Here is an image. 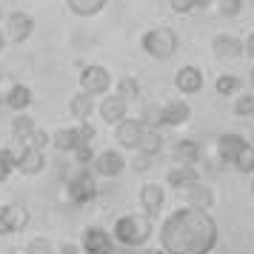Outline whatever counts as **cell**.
I'll return each mask as SVG.
<instances>
[{
    "label": "cell",
    "mask_w": 254,
    "mask_h": 254,
    "mask_svg": "<svg viewBox=\"0 0 254 254\" xmlns=\"http://www.w3.org/2000/svg\"><path fill=\"white\" fill-rule=\"evenodd\" d=\"M157 234L166 254H211L217 249L220 226L206 208L180 206L163 220Z\"/></svg>",
    "instance_id": "obj_1"
},
{
    "label": "cell",
    "mask_w": 254,
    "mask_h": 254,
    "mask_svg": "<svg viewBox=\"0 0 254 254\" xmlns=\"http://www.w3.org/2000/svg\"><path fill=\"white\" fill-rule=\"evenodd\" d=\"M151 231H154L151 229V217L143 211V214H123V217H117L115 229H112V237L123 249H140V246L149 243Z\"/></svg>",
    "instance_id": "obj_2"
},
{
    "label": "cell",
    "mask_w": 254,
    "mask_h": 254,
    "mask_svg": "<svg viewBox=\"0 0 254 254\" xmlns=\"http://www.w3.org/2000/svg\"><path fill=\"white\" fill-rule=\"evenodd\" d=\"M97 180H94L92 166H77L74 172L66 174V194L74 206H86L97 197Z\"/></svg>",
    "instance_id": "obj_3"
},
{
    "label": "cell",
    "mask_w": 254,
    "mask_h": 254,
    "mask_svg": "<svg viewBox=\"0 0 254 254\" xmlns=\"http://www.w3.org/2000/svg\"><path fill=\"white\" fill-rule=\"evenodd\" d=\"M140 49L154 60H169V58H174V52H177V32L169 29V26L149 29L146 35L140 37Z\"/></svg>",
    "instance_id": "obj_4"
},
{
    "label": "cell",
    "mask_w": 254,
    "mask_h": 254,
    "mask_svg": "<svg viewBox=\"0 0 254 254\" xmlns=\"http://www.w3.org/2000/svg\"><path fill=\"white\" fill-rule=\"evenodd\" d=\"M80 252L83 254H117V243L112 231L103 226H86L80 237Z\"/></svg>",
    "instance_id": "obj_5"
},
{
    "label": "cell",
    "mask_w": 254,
    "mask_h": 254,
    "mask_svg": "<svg viewBox=\"0 0 254 254\" xmlns=\"http://www.w3.org/2000/svg\"><path fill=\"white\" fill-rule=\"evenodd\" d=\"M109 89H112V74H109V69L106 66H100V63H89V66H83L80 71V92L86 94H109Z\"/></svg>",
    "instance_id": "obj_6"
},
{
    "label": "cell",
    "mask_w": 254,
    "mask_h": 254,
    "mask_svg": "<svg viewBox=\"0 0 254 254\" xmlns=\"http://www.w3.org/2000/svg\"><path fill=\"white\" fill-rule=\"evenodd\" d=\"M92 172L97 174V177H120V174L126 172V157L117 149H106V151H100V154H94Z\"/></svg>",
    "instance_id": "obj_7"
},
{
    "label": "cell",
    "mask_w": 254,
    "mask_h": 254,
    "mask_svg": "<svg viewBox=\"0 0 254 254\" xmlns=\"http://www.w3.org/2000/svg\"><path fill=\"white\" fill-rule=\"evenodd\" d=\"M6 32H9L12 43H26L35 35V17L29 12H12L6 17Z\"/></svg>",
    "instance_id": "obj_8"
},
{
    "label": "cell",
    "mask_w": 254,
    "mask_h": 254,
    "mask_svg": "<svg viewBox=\"0 0 254 254\" xmlns=\"http://www.w3.org/2000/svg\"><path fill=\"white\" fill-rule=\"evenodd\" d=\"M140 137H143V123H140L137 117H126L123 123L115 126V140L120 149H137Z\"/></svg>",
    "instance_id": "obj_9"
},
{
    "label": "cell",
    "mask_w": 254,
    "mask_h": 254,
    "mask_svg": "<svg viewBox=\"0 0 254 254\" xmlns=\"http://www.w3.org/2000/svg\"><path fill=\"white\" fill-rule=\"evenodd\" d=\"M97 112H100V117H103L109 126H117V123H123L128 117V103L123 97H117V94H103Z\"/></svg>",
    "instance_id": "obj_10"
},
{
    "label": "cell",
    "mask_w": 254,
    "mask_h": 254,
    "mask_svg": "<svg viewBox=\"0 0 254 254\" xmlns=\"http://www.w3.org/2000/svg\"><path fill=\"white\" fill-rule=\"evenodd\" d=\"M246 143H249V140L243 137V134H234V131L220 134V140H217V157H220V163L234 166V160H237V154H240V149L246 146Z\"/></svg>",
    "instance_id": "obj_11"
},
{
    "label": "cell",
    "mask_w": 254,
    "mask_h": 254,
    "mask_svg": "<svg viewBox=\"0 0 254 254\" xmlns=\"http://www.w3.org/2000/svg\"><path fill=\"white\" fill-rule=\"evenodd\" d=\"M211 49H214V58H220V60H237L246 55L243 40L234 35H217L211 40Z\"/></svg>",
    "instance_id": "obj_12"
},
{
    "label": "cell",
    "mask_w": 254,
    "mask_h": 254,
    "mask_svg": "<svg viewBox=\"0 0 254 254\" xmlns=\"http://www.w3.org/2000/svg\"><path fill=\"white\" fill-rule=\"evenodd\" d=\"M174 89L180 94H197L203 89V71L197 66H183L174 74Z\"/></svg>",
    "instance_id": "obj_13"
},
{
    "label": "cell",
    "mask_w": 254,
    "mask_h": 254,
    "mask_svg": "<svg viewBox=\"0 0 254 254\" xmlns=\"http://www.w3.org/2000/svg\"><path fill=\"white\" fill-rule=\"evenodd\" d=\"M172 157H174L177 166H197L200 157H203V149H200V143H197V140L183 137V140H177V143H174Z\"/></svg>",
    "instance_id": "obj_14"
},
{
    "label": "cell",
    "mask_w": 254,
    "mask_h": 254,
    "mask_svg": "<svg viewBox=\"0 0 254 254\" xmlns=\"http://www.w3.org/2000/svg\"><path fill=\"white\" fill-rule=\"evenodd\" d=\"M163 203H166V189H163L160 183H146V186H140V206H143V211H146L149 217L160 211Z\"/></svg>",
    "instance_id": "obj_15"
},
{
    "label": "cell",
    "mask_w": 254,
    "mask_h": 254,
    "mask_svg": "<svg viewBox=\"0 0 254 254\" xmlns=\"http://www.w3.org/2000/svg\"><path fill=\"white\" fill-rule=\"evenodd\" d=\"M43 169H46V151L23 146V151L17 154V172L20 174H40Z\"/></svg>",
    "instance_id": "obj_16"
},
{
    "label": "cell",
    "mask_w": 254,
    "mask_h": 254,
    "mask_svg": "<svg viewBox=\"0 0 254 254\" xmlns=\"http://www.w3.org/2000/svg\"><path fill=\"white\" fill-rule=\"evenodd\" d=\"M32 100H35V94H32V89H29V86H23V83H14L12 89L3 94V103L9 106L14 115L26 112V109L32 106Z\"/></svg>",
    "instance_id": "obj_17"
},
{
    "label": "cell",
    "mask_w": 254,
    "mask_h": 254,
    "mask_svg": "<svg viewBox=\"0 0 254 254\" xmlns=\"http://www.w3.org/2000/svg\"><path fill=\"white\" fill-rule=\"evenodd\" d=\"M160 109H163V126H183L191 117V106L186 100H169Z\"/></svg>",
    "instance_id": "obj_18"
},
{
    "label": "cell",
    "mask_w": 254,
    "mask_h": 254,
    "mask_svg": "<svg viewBox=\"0 0 254 254\" xmlns=\"http://www.w3.org/2000/svg\"><path fill=\"white\" fill-rule=\"evenodd\" d=\"M186 206L206 208V211H208V208L214 206V189L197 180L194 186H189V189H186Z\"/></svg>",
    "instance_id": "obj_19"
},
{
    "label": "cell",
    "mask_w": 254,
    "mask_h": 254,
    "mask_svg": "<svg viewBox=\"0 0 254 254\" xmlns=\"http://www.w3.org/2000/svg\"><path fill=\"white\" fill-rule=\"evenodd\" d=\"M80 146V137H77V128L74 126H63V128H58L55 134H52V149L55 151H60V154H71V151Z\"/></svg>",
    "instance_id": "obj_20"
},
{
    "label": "cell",
    "mask_w": 254,
    "mask_h": 254,
    "mask_svg": "<svg viewBox=\"0 0 254 254\" xmlns=\"http://www.w3.org/2000/svg\"><path fill=\"white\" fill-rule=\"evenodd\" d=\"M200 180V174H197L194 166H174L169 177H166V183L172 186V189H189V186H194Z\"/></svg>",
    "instance_id": "obj_21"
},
{
    "label": "cell",
    "mask_w": 254,
    "mask_h": 254,
    "mask_svg": "<svg viewBox=\"0 0 254 254\" xmlns=\"http://www.w3.org/2000/svg\"><path fill=\"white\" fill-rule=\"evenodd\" d=\"M69 112L71 117H77V120H89L94 112V97L92 94H86V92H77V94H71V100H69Z\"/></svg>",
    "instance_id": "obj_22"
},
{
    "label": "cell",
    "mask_w": 254,
    "mask_h": 254,
    "mask_svg": "<svg viewBox=\"0 0 254 254\" xmlns=\"http://www.w3.org/2000/svg\"><path fill=\"white\" fill-rule=\"evenodd\" d=\"M109 0H66V9L77 17H94L106 9Z\"/></svg>",
    "instance_id": "obj_23"
},
{
    "label": "cell",
    "mask_w": 254,
    "mask_h": 254,
    "mask_svg": "<svg viewBox=\"0 0 254 254\" xmlns=\"http://www.w3.org/2000/svg\"><path fill=\"white\" fill-rule=\"evenodd\" d=\"M137 151H140V154H146V157L160 154V151H163V134H160V131H154V128H143V137H140Z\"/></svg>",
    "instance_id": "obj_24"
},
{
    "label": "cell",
    "mask_w": 254,
    "mask_h": 254,
    "mask_svg": "<svg viewBox=\"0 0 254 254\" xmlns=\"http://www.w3.org/2000/svg\"><path fill=\"white\" fill-rule=\"evenodd\" d=\"M35 117H29L26 112H20L17 117H12V134H14V140H20L26 146V140L32 137V131H35Z\"/></svg>",
    "instance_id": "obj_25"
},
{
    "label": "cell",
    "mask_w": 254,
    "mask_h": 254,
    "mask_svg": "<svg viewBox=\"0 0 254 254\" xmlns=\"http://www.w3.org/2000/svg\"><path fill=\"white\" fill-rule=\"evenodd\" d=\"M6 220H9V231L17 234V231H23L26 226H29L32 214H29V208H23V206H6Z\"/></svg>",
    "instance_id": "obj_26"
},
{
    "label": "cell",
    "mask_w": 254,
    "mask_h": 254,
    "mask_svg": "<svg viewBox=\"0 0 254 254\" xmlns=\"http://www.w3.org/2000/svg\"><path fill=\"white\" fill-rule=\"evenodd\" d=\"M117 97H123L126 103L140 100V80H134V77H120L117 80Z\"/></svg>",
    "instance_id": "obj_27"
},
{
    "label": "cell",
    "mask_w": 254,
    "mask_h": 254,
    "mask_svg": "<svg viewBox=\"0 0 254 254\" xmlns=\"http://www.w3.org/2000/svg\"><path fill=\"white\" fill-rule=\"evenodd\" d=\"M240 86L243 80L237 74H220L217 83H214V89H217L220 97H231V94H240Z\"/></svg>",
    "instance_id": "obj_28"
},
{
    "label": "cell",
    "mask_w": 254,
    "mask_h": 254,
    "mask_svg": "<svg viewBox=\"0 0 254 254\" xmlns=\"http://www.w3.org/2000/svg\"><path fill=\"white\" fill-rule=\"evenodd\" d=\"M140 123H143V128H154V131H160V126H163V109H160V106H146V109L140 112Z\"/></svg>",
    "instance_id": "obj_29"
},
{
    "label": "cell",
    "mask_w": 254,
    "mask_h": 254,
    "mask_svg": "<svg viewBox=\"0 0 254 254\" xmlns=\"http://www.w3.org/2000/svg\"><path fill=\"white\" fill-rule=\"evenodd\" d=\"M234 169L240 174H254V146L252 143H246L237 154V160H234Z\"/></svg>",
    "instance_id": "obj_30"
},
{
    "label": "cell",
    "mask_w": 254,
    "mask_h": 254,
    "mask_svg": "<svg viewBox=\"0 0 254 254\" xmlns=\"http://www.w3.org/2000/svg\"><path fill=\"white\" fill-rule=\"evenodd\" d=\"M231 109H234L237 117H252L254 115V94H237Z\"/></svg>",
    "instance_id": "obj_31"
},
{
    "label": "cell",
    "mask_w": 254,
    "mask_h": 254,
    "mask_svg": "<svg viewBox=\"0 0 254 254\" xmlns=\"http://www.w3.org/2000/svg\"><path fill=\"white\" fill-rule=\"evenodd\" d=\"M26 252L29 254H55L58 249H55V243L49 240V237H32L29 246H26Z\"/></svg>",
    "instance_id": "obj_32"
},
{
    "label": "cell",
    "mask_w": 254,
    "mask_h": 254,
    "mask_svg": "<svg viewBox=\"0 0 254 254\" xmlns=\"http://www.w3.org/2000/svg\"><path fill=\"white\" fill-rule=\"evenodd\" d=\"M26 146H32V149H37V151H46L49 146H52V137H49V131H43V128H35L32 137L26 140Z\"/></svg>",
    "instance_id": "obj_33"
},
{
    "label": "cell",
    "mask_w": 254,
    "mask_h": 254,
    "mask_svg": "<svg viewBox=\"0 0 254 254\" xmlns=\"http://www.w3.org/2000/svg\"><path fill=\"white\" fill-rule=\"evenodd\" d=\"M217 12L223 17H237L243 12V0H217Z\"/></svg>",
    "instance_id": "obj_34"
},
{
    "label": "cell",
    "mask_w": 254,
    "mask_h": 254,
    "mask_svg": "<svg viewBox=\"0 0 254 254\" xmlns=\"http://www.w3.org/2000/svg\"><path fill=\"white\" fill-rule=\"evenodd\" d=\"M71 157H74V163H77V166H92L94 149L89 146V143H83V146H77V149L71 151Z\"/></svg>",
    "instance_id": "obj_35"
},
{
    "label": "cell",
    "mask_w": 254,
    "mask_h": 254,
    "mask_svg": "<svg viewBox=\"0 0 254 254\" xmlns=\"http://www.w3.org/2000/svg\"><path fill=\"white\" fill-rule=\"evenodd\" d=\"M0 169L6 174L17 172V154H14L12 149H0Z\"/></svg>",
    "instance_id": "obj_36"
},
{
    "label": "cell",
    "mask_w": 254,
    "mask_h": 254,
    "mask_svg": "<svg viewBox=\"0 0 254 254\" xmlns=\"http://www.w3.org/2000/svg\"><path fill=\"white\" fill-rule=\"evenodd\" d=\"M77 128V137H80V146L83 143H89V146H92L94 140H97V128L92 126V123H89V120H83L80 126H74Z\"/></svg>",
    "instance_id": "obj_37"
},
{
    "label": "cell",
    "mask_w": 254,
    "mask_h": 254,
    "mask_svg": "<svg viewBox=\"0 0 254 254\" xmlns=\"http://www.w3.org/2000/svg\"><path fill=\"white\" fill-rule=\"evenodd\" d=\"M169 6H172L174 14H189V12H194V0H169Z\"/></svg>",
    "instance_id": "obj_38"
},
{
    "label": "cell",
    "mask_w": 254,
    "mask_h": 254,
    "mask_svg": "<svg viewBox=\"0 0 254 254\" xmlns=\"http://www.w3.org/2000/svg\"><path fill=\"white\" fill-rule=\"evenodd\" d=\"M131 169H134V172H149V169H151V157H146V154H137V157L131 160Z\"/></svg>",
    "instance_id": "obj_39"
},
{
    "label": "cell",
    "mask_w": 254,
    "mask_h": 254,
    "mask_svg": "<svg viewBox=\"0 0 254 254\" xmlns=\"http://www.w3.org/2000/svg\"><path fill=\"white\" fill-rule=\"evenodd\" d=\"M6 234H12V231H9V220H6V206H0V237H6Z\"/></svg>",
    "instance_id": "obj_40"
},
{
    "label": "cell",
    "mask_w": 254,
    "mask_h": 254,
    "mask_svg": "<svg viewBox=\"0 0 254 254\" xmlns=\"http://www.w3.org/2000/svg\"><path fill=\"white\" fill-rule=\"evenodd\" d=\"M243 46H246V55H249V58L254 60V32L249 37H246V40H243Z\"/></svg>",
    "instance_id": "obj_41"
},
{
    "label": "cell",
    "mask_w": 254,
    "mask_h": 254,
    "mask_svg": "<svg viewBox=\"0 0 254 254\" xmlns=\"http://www.w3.org/2000/svg\"><path fill=\"white\" fill-rule=\"evenodd\" d=\"M60 254H80V246H74V243H63V246H60Z\"/></svg>",
    "instance_id": "obj_42"
},
{
    "label": "cell",
    "mask_w": 254,
    "mask_h": 254,
    "mask_svg": "<svg viewBox=\"0 0 254 254\" xmlns=\"http://www.w3.org/2000/svg\"><path fill=\"white\" fill-rule=\"evenodd\" d=\"M211 3H217V0H194V9H208Z\"/></svg>",
    "instance_id": "obj_43"
},
{
    "label": "cell",
    "mask_w": 254,
    "mask_h": 254,
    "mask_svg": "<svg viewBox=\"0 0 254 254\" xmlns=\"http://www.w3.org/2000/svg\"><path fill=\"white\" fill-rule=\"evenodd\" d=\"M12 254H29V252H26V246H14Z\"/></svg>",
    "instance_id": "obj_44"
},
{
    "label": "cell",
    "mask_w": 254,
    "mask_h": 254,
    "mask_svg": "<svg viewBox=\"0 0 254 254\" xmlns=\"http://www.w3.org/2000/svg\"><path fill=\"white\" fill-rule=\"evenodd\" d=\"M6 49V35H3V29H0V52Z\"/></svg>",
    "instance_id": "obj_45"
},
{
    "label": "cell",
    "mask_w": 254,
    "mask_h": 254,
    "mask_svg": "<svg viewBox=\"0 0 254 254\" xmlns=\"http://www.w3.org/2000/svg\"><path fill=\"white\" fill-rule=\"evenodd\" d=\"M143 254H166V252H163V249H146Z\"/></svg>",
    "instance_id": "obj_46"
},
{
    "label": "cell",
    "mask_w": 254,
    "mask_h": 254,
    "mask_svg": "<svg viewBox=\"0 0 254 254\" xmlns=\"http://www.w3.org/2000/svg\"><path fill=\"white\" fill-rule=\"evenodd\" d=\"M6 177H9V174L3 172V169H0V183H3V180H6Z\"/></svg>",
    "instance_id": "obj_47"
},
{
    "label": "cell",
    "mask_w": 254,
    "mask_h": 254,
    "mask_svg": "<svg viewBox=\"0 0 254 254\" xmlns=\"http://www.w3.org/2000/svg\"><path fill=\"white\" fill-rule=\"evenodd\" d=\"M252 194H254V177H252Z\"/></svg>",
    "instance_id": "obj_48"
},
{
    "label": "cell",
    "mask_w": 254,
    "mask_h": 254,
    "mask_svg": "<svg viewBox=\"0 0 254 254\" xmlns=\"http://www.w3.org/2000/svg\"><path fill=\"white\" fill-rule=\"evenodd\" d=\"M252 86H254V71H252Z\"/></svg>",
    "instance_id": "obj_49"
},
{
    "label": "cell",
    "mask_w": 254,
    "mask_h": 254,
    "mask_svg": "<svg viewBox=\"0 0 254 254\" xmlns=\"http://www.w3.org/2000/svg\"><path fill=\"white\" fill-rule=\"evenodd\" d=\"M0 77H3V66H0Z\"/></svg>",
    "instance_id": "obj_50"
},
{
    "label": "cell",
    "mask_w": 254,
    "mask_h": 254,
    "mask_svg": "<svg viewBox=\"0 0 254 254\" xmlns=\"http://www.w3.org/2000/svg\"><path fill=\"white\" fill-rule=\"evenodd\" d=\"M0 106H3V94H0Z\"/></svg>",
    "instance_id": "obj_51"
},
{
    "label": "cell",
    "mask_w": 254,
    "mask_h": 254,
    "mask_svg": "<svg viewBox=\"0 0 254 254\" xmlns=\"http://www.w3.org/2000/svg\"><path fill=\"white\" fill-rule=\"evenodd\" d=\"M252 117H254V115H252Z\"/></svg>",
    "instance_id": "obj_52"
}]
</instances>
